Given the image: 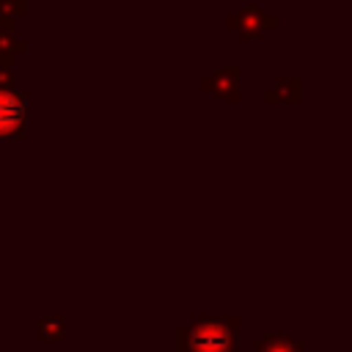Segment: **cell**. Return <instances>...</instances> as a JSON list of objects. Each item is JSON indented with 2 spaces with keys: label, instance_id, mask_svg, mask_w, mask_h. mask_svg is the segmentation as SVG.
Returning a JSON list of instances; mask_svg holds the SVG:
<instances>
[{
  "label": "cell",
  "instance_id": "5b68a950",
  "mask_svg": "<svg viewBox=\"0 0 352 352\" xmlns=\"http://www.w3.org/2000/svg\"><path fill=\"white\" fill-rule=\"evenodd\" d=\"M302 99V82L297 77H280L267 94H264V102L270 104H280V102H289V104H297Z\"/></svg>",
  "mask_w": 352,
  "mask_h": 352
},
{
  "label": "cell",
  "instance_id": "3957f363",
  "mask_svg": "<svg viewBox=\"0 0 352 352\" xmlns=\"http://www.w3.org/2000/svg\"><path fill=\"white\" fill-rule=\"evenodd\" d=\"M28 124V96L0 88V138H22Z\"/></svg>",
  "mask_w": 352,
  "mask_h": 352
},
{
  "label": "cell",
  "instance_id": "7a4b0ae2",
  "mask_svg": "<svg viewBox=\"0 0 352 352\" xmlns=\"http://www.w3.org/2000/svg\"><path fill=\"white\" fill-rule=\"evenodd\" d=\"M226 25H228L231 30H236L239 41H253V38H261L264 30L278 28V16L267 14V11H264L261 6H256V3H248V6L239 8L236 16H228Z\"/></svg>",
  "mask_w": 352,
  "mask_h": 352
},
{
  "label": "cell",
  "instance_id": "7c38bea8",
  "mask_svg": "<svg viewBox=\"0 0 352 352\" xmlns=\"http://www.w3.org/2000/svg\"><path fill=\"white\" fill-rule=\"evenodd\" d=\"M16 58L11 55V52H6V50H0V66H11Z\"/></svg>",
  "mask_w": 352,
  "mask_h": 352
},
{
  "label": "cell",
  "instance_id": "8fae6325",
  "mask_svg": "<svg viewBox=\"0 0 352 352\" xmlns=\"http://www.w3.org/2000/svg\"><path fill=\"white\" fill-rule=\"evenodd\" d=\"M11 85H14L11 66H0V88H11Z\"/></svg>",
  "mask_w": 352,
  "mask_h": 352
},
{
  "label": "cell",
  "instance_id": "30bf717a",
  "mask_svg": "<svg viewBox=\"0 0 352 352\" xmlns=\"http://www.w3.org/2000/svg\"><path fill=\"white\" fill-rule=\"evenodd\" d=\"M3 3L8 6V11L14 16H25L28 14V0H3Z\"/></svg>",
  "mask_w": 352,
  "mask_h": 352
},
{
  "label": "cell",
  "instance_id": "ba28073f",
  "mask_svg": "<svg viewBox=\"0 0 352 352\" xmlns=\"http://www.w3.org/2000/svg\"><path fill=\"white\" fill-rule=\"evenodd\" d=\"M0 50L11 52V55L16 58V55H22V52L28 50V44H25L22 38H16L14 30H0Z\"/></svg>",
  "mask_w": 352,
  "mask_h": 352
},
{
  "label": "cell",
  "instance_id": "52a82bcc",
  "mask_svg": "<svg viewBox=\"0 0 352 352\" xmlns=\"http://www.w3.org/2000/svg\"><path fill=\"white\" fill-rule=\"evenodd\" d=\"M63 336H66V322H63V316H41V319H38V338H41V341L55 344V341H60Z\"/></svg>",
  "mask_w": 352,
  "mask_h": 352
},
{
  "label": "cell",
  "instance_id": "9c48e42d",
  "mask_svg": "<svg viewBox=\"0 0 352 352\" xmlns=\"http://www.w3.org/2000/svg\"><path fill=\"white\" fill-rule=\"evenodd\" d=\"M14 19H16V16H14V14L8 11V6L0 0V30H14Z\"/></svg>",
  "mask_w": 352,
  "mask_h": 352
},
{
  "label": "cell",
  "instance_id": "6da1fadb",
  "mask_svg": "<svg viewBox=\"0 0 352 352\" xmlns=\"http://www.w3.org/2000/svg\"><path fill=\"white\" fill-rule=\"evenodd\" d=\"M236 316H201L179 330L182 352H239L236 349Z\"/></svg>",
  "mask_w": 352,
  "mask_h": 352
},
{
  "label": "cell",
  "instance_id": "8992f818",
  "mask_svg": "<svg viewBox=\"0 0 352 352\" xmlns=\"http://www.w3.org/2000/svg\"><path fill=\"white\" fill-rule=\"evenodd\" d=\"M253 352H305V349H302V344H297L286 333H270V336L256 341Z\"/></svg>",
  "mask_w": 352,
  "mask_h": 352
},
{
  "label": "cell",
  "instance_id": "277c9868",
  "mask_svg": "<svg viewBox=\"0 0 352 352\" xmlns=\"http://www.w3.org/2000/svg\"><path fill=\"white\" fill-rule=\"evenodd\" d=\"M201 88L209 91L212 96L223 99V102H231V104L239 102V66L231 63L226 69H217L212 77H206L201 82Z\"/></svg>",
  "mask_w": 352,
  "mask_h": 352
}]
</instances>
